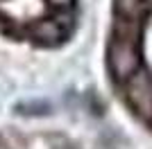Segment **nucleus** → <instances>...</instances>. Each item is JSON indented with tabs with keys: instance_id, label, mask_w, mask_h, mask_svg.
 <instances>
[{
	"instance_id": "obj_1",
	"label": "nucleus",
	"mask_w": 152,
	"mask_h": 149,
	"mask_svg": "<svg viewBox=\"0 0 152 149\" xmlns=\"http://www.w3.org/2000/svg\"><path fill=\"white\" fill-rule=\"evenodd\" d=\"M111 34L134 50V72L118 86L129 111L152 131V0H116Z\"/></svg>"
}]
</instances>
